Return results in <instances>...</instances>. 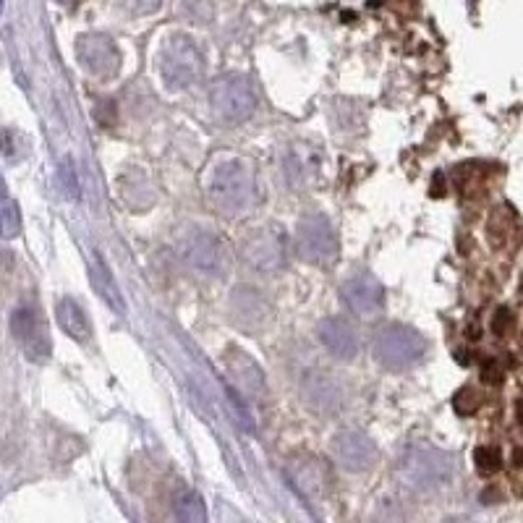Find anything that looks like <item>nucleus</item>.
Listing matches in <instances>:
<instances>
[{"instance_id":"9b49d317","label":"nucleus","mask_w":523,"mask_h":523,"mask_svg":"<svg viewBox=\"0 0 523 523\" xmlns=\"http://www.w3.org/2000/svg\"><path fill=\"white\" fill-rule=\"evenodd\" d=\"M225 367H228V374H231L233 388L241 390V393H244L246 398H252V401H265L267 382L257 361L249 359V356L241 354V351H236V348H231V351L225 354Z\"/></svg>"},{"instance_id":"dca6fc26","label":"nucleus","mask_w":523,"mask_h":523,"mask_svg":"<svg viewBox=\"0 0 523 523\" xmlns=\"http://www.w3.org/2000/svg\"><path fill=\"white\" fill-rule=\"evenodd\" d=\"M320 335V343L327 348V354H333L335 359H354L359 354V335L346 320H338V317H330L320 325L317 330Z\"/></svg>"},{"instance_id":"4468645a","label":"nucleus","mask_w":523,"mask_h":523,"mask_svg":"<svg viewBox=\"0 0 523 523\" xmlns=\"http://www.w3.org/2000/svg\"><path fill=\"white\" fill-rule=\"evenodd\" d=\"M453 471V461L450 456L440 453V450H414L406 458V474L411 482L422 484V487H432V484L445 482Z\"/></svg>"},{"instance_id":"6ab92c4d","label":"nucleus","mask_w":523,"mask_h":523,"mask_svg":"<svg viewBox=\"0 0 523 523\" xmlns=\"http://www.w3.org/2000/svg\"><path fill=\"white\" fill-rule=\"evenodd\" d=\"M173 513L178 523H207V508L204 500L194 490L178 492L173 500Z\"/></svg>"},{"instance_id":"393cba45","label":"nucleus","mask_w":523,"mask_h":523,"mask_svg":"<svg viewBox=\"0 0 523 523\" xmlns=\"http://www.w3.org/2000/svg\"><path fill=\"white\" fill-rule=\"evenodd\" d=\"M63 168H66V181H63V186H66L68 197L76 199L79 197V184H76V176H74V170H71V163H66Z\"/></svg>"},{"instance_id":"bb28decb","label":"nucleus","mask_w":523,"mask_h":523,"mask_svg":"<svg viewBox=\"0 0 523 523\" xmlns=\"http://www.w3.org/2000/svg\"><path fill=\"white\" fill-rule=\"evenodd\" d=\"M58 3H61V6H76L79 0H58Z\"/></svg>"},{"instance_id":"6e6552de","label":"nucleus","mask_w":523,"mask_h":523,"mask_svg":"<svg viewBox=\"0 0 523 523\" xmlns=\"http://www.w3.org/2000/svg\"><path fill=\"white\" fill-rule=\"evenodd\" d=\"M296 252L312 265H327L338 252V241L325 215H306L296 228Z\"/></svg>"},{"instance_id":"5701e85b","label":"nucleus","mask_w":523,"mask_h":523,"mask_svg":"<svg viewBox=\"0 0 523 523\" xmlns=\"http://www.w3.org/2000/svg\"><path fill=\"white\" fill-rule=\"evenodd\" d=\"M225 395H228V401H231L233 414H236L238 424H241V427H244L246 432H254V419H252V414H249V411H246L244 403H241V398H238L236 388H225Z\"/></svg>"},{"instance_id":"ddd939ff","label":"nucleus","mask_w":523,"mask_h":523,"mask_svg":"<svg viewBox=\"0 0 523 523\" xmlns=\"http://www.w3.org/2000/svg\"><path fill=\"white\" fill-rule=\"evenodd\" d=\"M270 304L254 288H236L231 293V317L241 330H262L270 322Z\"/></svg>"},{"instance_id":"4be33fe9","label":"nucleus","mask_w":523,"mask_h":523,"mask_svg":"<svg viewBox=\"0 0 523 523\" xmlns=\"http://www.w3.org/2000/svg\"><path fill=\"white\" fill-rule=\"evenodd\" d=\"M116 6L129 16H150L163 6V0H116Z\"/></svg>"},{"instance_id":"20e7f679","label":"nucleus","mask_w":523,"mask_h":523,"mask_svg":"<svg viewBox=\"0 0 523 523\" xmlns=\"http://www.w3.org/2000/svg\"><path fill=\"white\" fill-rule=\"evenodd\" d=\"M374 359L385 369H408L427 354V340L406 325H388L374 335Z\"/></svg>"},{"instance_id":"412c9836","label":"nucleus","mask_w":523,"mask_h":523,"mask_svg":"<svg viewBox=\"0 0 523 523\" xmlns=\"http://www.w3.org/2000/svg\"><path fill=\"white\" fill-rule=\"evenodd\" d=\"M476 469L482 471V474H495L503 466V456H500V450L495 448H476L474 453Z\"/></svg>"},{"instance_id":"f8f14e48","label":"nucleus","mask_w":523,"mask_h":523,"mask_svg":"<svg viewBox=\"0 0 523 523\" xmlns=\"http://www.w3.org/2000/svg\"><path fill=\"white\" fill-rule=\"evenodd\" d=\"M343 301H346L356 314H374L380 312L385 304V291H382L380 280L372 272H354L351 278L343 283Z\"/></svg>"},{"instance_id":"f257e3e1","label":"nucleus","mask_w":523,"mask_h":523,"mask_svg":"<svg viewBox=\"0 0 523 523\" xmlns=\"http://www.w3.org/2000/svg\"><path fill=\"white\" fill-rule=\"evenodd\" d=\"M204 191L212 207L225 215H238L257 204L254 170L238 157H220L218 163H212L204 178Z\"/></svg>"},{"instance_id":"0eeeda50","label":"nucleus","mask_w":523,"mask_h":523,"mask_svg":"<svg viewBox=\"0 0 523 523\" xmlns=\"http://www.w3.org/2000/svg\"><path fill=\"white\" fill-rule=\"evenodd\" d=\"M76 58L89 76H95L100 82L116 79L121 71V50L108 34L92 32L76 40Z\"/></svg>"},{"instance_id":"b1692460","label":"nucleus","mask_w":523,"mask_h":523,"mask_svg":"<svg viewBox=\"0 0 523 523\" xmlns=\"http://www.w3.org/2000/svg\"><path fill=\"white\" fill-rule=\"evenodd\" d=\"M456 408L461 411V414H471L476 408V398L474 393H471V388H463L461 393L456 395Z\"/></svg>"},{"instance_id":"9d476101","label":"nucleus","mask_w":523,"mask_h":523,"mask_svg":"<svg viewBox=\"0 0 523 523\" xmlns=\"http://www.w3.org/2000/svg\"><path fill=\"white\" fill-rule=\"evenodd\" d=\"M333 453L335 461L348 471H367L377 461V445L372 442V437L356 432V429H346L335 437Z\"/></svg>"},{"instance_id":"f3484780","label":"nucleus","mask_w":523,"mask_h":523,"mask_svg":"<svg viewBox=\"0 0 523 523\" xmlns=\"http://www.w3.org/2000/svg\"><path fill=\"white\" fill-rule=\"evenodd\" d=\"M89 280H92V286H95V293L100 296L102 301H105V306H110L116 314H126V301H123V293L121 288H118L116 278H113V272H110V267L102 262L100 257H92V262H89Z\"/></svg>"},{"instance_id":"423d86ee","label":"nucleus","mask_w":523,"mask_h":523,"mask_svg":"<svg viewBox=\"0 0 523 523\" xmlns=\"http://www.w3.org/2000/svg\"><path fill=\"white\" fill-rule=\"evenodd\" d=\"M11 333H14L16 343H19L29 361L42 364V361L50 359L53 346H50L48 325L32 304H19L11 312Z\"/></svg>"},{"instance_id":"a211bd4d","label":"nucleus","mask_w":523,"mask_h":523,"mask_svg":"<svg viewBox=\"0 0 523 523\" xmlns=\"http://www.w3.org/2000/svg\"><path fill=\"white\" fill-rule=\"evenodd\" d=\"M55 317H58V325L63 327V333L68 338H74L76 343H89L92 340V322H89L87 312L74 299L58 301Z\"/></svg>"},{"instance_id":"f03ea898","label":"nucleus","mask_w":523,"mask_h":523,"mask_svg":"<svg viewBox=\"0 0 523 523\" xmlns=\"http://www.w3.org/2000/svg\"><path fill=\"white\" fill-rule=\"evenodd\" d=\"M160 74H163L165 87L173 92L197 87L204 76V55L197 48V42L184 34L170 37L160 53Z\"/></svg>"},{"instance_id":"2eb2a0df","label":"nucleus","mask_w":523,"mask_h":523,"mask_svg":"<svg viewBox=\"0 0 523 523\" xmlns=\"http://www.w3.org/2000/svg\"><path fill=\"white\" fill-rule=\"evenodd\" d=\"M301 393L317 414H338L340 403H343V390H340L338 380L325 372H306Z\"/></svg>"},{"instance_id":"1a4fd4ad","label":"nucleus","mask_w":523,"mask_h":523,"mask_svg":"<svg viewBox=\"0 0 523 523\" xmlns=\"http://www.w3.org/2000/svg\"><path fill=\"white\" fill-rule=\"evenodd\" d=\"M241 257L252 270L278 272L286 267V238L278 228H257L244 238Z\"/></svg>"},{"instance_id":"39448f33","label":"nucleus","mask_w":523,"mask_h":523,"mask_svg":"<svg viewBox=\"0 0 523 523\" xmlns=\"http://www.w3.org/2000/svg\"><path fill=\"white\" fill-rule=\"evenodd\" d=\"M210 108L223 123H244L257 108V92L241 74H223L210 84Z\"/></svg>"},{"instance_id":"7ed1b4c3","label":"nucleus","mask_w":523,"mask_h":523,"mask_svg":"<svg viewBox=\"0 0 523 523\" xmlns=\"http://www.w3.org/2000/svg\"><path fill=\"white\" fill-rule=\"evenodd\" d=\"M181 257L204 278H223L231 270V249L215 231L189 228L181 238Z\"/></svg>"},{"instance_id":"a878e982","label":"nucleus","mask_w":523,"mask_h":523,"mask_svg":"<svg viewBox=\"0 0 523 523\" xmlns=\"http://www.w3.org/2000/svg\"><path fill=\"white\" fill-rule=\"evenodd\" d=\"M442 523H474V521H469V518L456 516V518H448V521H442Z\"/></svg>"},{"instance_id":"aec40b11","label":"nucleus","mask_w":523,"mask_h":523,"mask_svg":"<svg viewBox=\"0 0 523 523\" xmlns=\"http://www.w3.org/2000/svg\"><path fill=\"white\" fill-rule=\"evenodd\" d=\"M0 231H3V238H6V241H11V238H16L21 233V212L11 197L3 199V210H0Z\"/></svg>"}]
</instances>
